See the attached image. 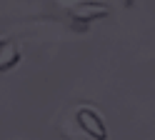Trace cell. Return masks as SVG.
<instances>
[{"label": "cell", "mask_w": 155, "mask_h": 140, "mask_svg": "<svg viewBox=\"0 0 155 140\" xmlns=\"http://www.w3.org/2000/svg\"><path fill=\"white\" fill-rule=\"evenodd\" d=\"M78 123H80V128H83L88 135L98 138V140H103V138H105V125H103V120H100L98 115H95L93 110L83 108L80 113H78Z\"/></svg>", "instance_id": "obj_1"}, {"label": "cell", "mask_w": 155, "mask_h": 140, "mask_svg": "<svg viewBox=\"0 0 155 140\" xmlns=\"http://www.w3.org/2000/svg\"><path fill=\"white\" fill-rule=\"evenodd\" d=\"M18 60H20V53H18V48L10 43V40H0V70L13 68Z\"/></svg>", "instance_id": "obj_2"}]
</instances>
